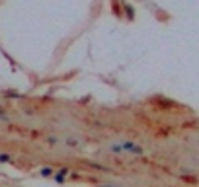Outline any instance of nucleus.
<instances>
[{"instance_id":"nucleus-2","label":"nucleus","mask_w":199,"mask_h":187,"mask_svg":"<svg viewBox=\"0 0 199 187\" xmlns=\"http://www.w3.org/2000/svg\"><path fill=\"white\" fill-rule=\"evenodd\" d=\"M66 173H68V170L63 168V170H59V173H57V181H65V177H66Z\"/></svg>"},{"instance_id":"nucleus-4","label":"nucleus","mask_w":199,"mask_h":187,"mask_svg":"<svg viewBox=\"0 0 199 187\" xmlns=\"http://www.w3.org/2000/svg\"><path fill=\"white\" fill-rule=\"evenodd\" d=\"M66 144H68V146H76L78 140H74V139H66Z\"/></svg>"},{"instance_id":"nucleus-1","label":"nucleus","mask_w":199,"mask_h":187,"mask_svg":"<svg viewBox=\"0 0 199 187\" xmlns=\"http://www.w3.org/2000/svg\"><path fill=\"white\" fill-rule=\"evenodd\" d=\"M111 150H113V152H121V150H129V152H133V154H143V148H141V146H137V144H133V142H123V144H113V146H111Z\"/></svg>"},{"instance_id":"nucleus-5","label":"nucleus","mask_w":199,"mask_h":187,"mask_svg":"<svg viewBox=\"0 0 199 187\" xmlns=\"http://www.w3.org/2000/svg\"><path fill=\"white\" fill-rule=\"evenodd\" d=\"M0 162H10V156H8V154H0Z\"/></svg>"},{"instance_id":"nucleus-3","label":"nucleus","mask_w":199,"mask_h":187,"mask_svg":"<svg viewBox=\"0 0 199 187\" xmlns=\"http://www.w3.org/2000/svg\"><path fill=\"white\" fill-rule=\"evenodd\" d=\"M41 176H45V177L53 176V170H51V168H43V170H41Z\"/></svg>"}]
</instances>
